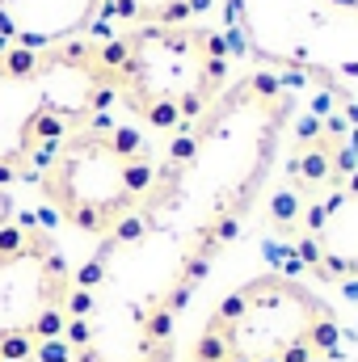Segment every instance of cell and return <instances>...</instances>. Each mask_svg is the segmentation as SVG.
Instances as JSON below:
<instances>
[{
	"instance_id": "obj_1",
	"label": "cell",
	"mask_w": 358,
	"mask_h": 362,
	"mask_svg": "<svg viewBox=\"0 0 358 362\" xmlns=\"http://www.w3.org/2000/svg\"><path fill=\"white\" fill-rule=\"evenodd\" d=\"M291 114L295 93L270 72L232 81L194 127L173 135L135 219L169 232L211 266L262 198Z\"/></svg>"
},
{
	"instance_id": "obj_2",
	"label": "cell",
	"mask_w": 358,
	"mask_h": 362,
	"mask_svg": "<svg viewBox=\"0 0 358 362\" xmlns=\"http://www.w3.org/2000/svg\"><path fill=\"white\" fill-rule=\"evenodd\" d=\"M114 101L105 42L0 47V181H34L55 148Z\"/></svg>"
},
{
	"instance_id": "obj_3",
	"label": "cell",
	"mask_w": 358,
	"mask_h": 362,
	"mask_svg": "<svg viewBox=\"0 0 358 362\" xmlns=\"http://www.w3.org/2000/svg\"><path fill=\"white\" fill-rule=\"evenodd\" d=\"M114 101L144 127L181 135L228 89V47L207 25H135L105 42Z\"/></svg>"
},
{
	"instance_id": "obj_4",
	"label": "cell",
	"mask_w": 358,
	"mask_h": 362,
	"mask_svg": "<svg viewBox=\"0 0 358 362\" xmlns=\"http://www.w3.org/2000/svg\"><path fill=\"white\" fill-rule=\"evenodd\" d=\"M337 337L333 308L308 282L258 274L211 312L190 362H329Z\"/></svg>"
},
{
	"instance_id": "obj_5",
	"label": "cell",
	"mask_w": 358,
	"mask_h": 362,
	"mask_svg": "<svg viewBox=\"0 0 358 362\" xmlns=\"http://www.w3.org/2000/svg\"><path fill=\"white\" fill-rule=\"evenodd\" d=\"M156 160L161 156L139 127L105 122L101 114L55 148L34 185L64 223L101 240L139 211L156 181Z\"/></svg>"
},
{
	"instance_id": "obj_6",
	"label": "cell",
	"mask_w": 358,
	"mask_h": 362,
	"mask_svg": "<svg viewBox=\"0 0 358 362\" xmlns=\"http://www.w3.org/2000/svg\"><path fill=\"white\" fill-rule=\"evenodd\" d=\"M249 47L333 93L358 122V0H236Z\"/></svg>"
},
{
	"instance_id": "obj_7",
	"label": "cell",
	"mask_w": 358,
	"mask_h": 362,
	"mask_svg": "<svg viewBox=\"0 0 358 362\" xmlns=\"http://www.w3.org/2000/svg\"><path fill=\"white\" fill-rule=\"evenodd\" d=\"M76 274L55 236L34 223L0 232V362L38 354L68 329Z\"/></svg>"
},
{
	"instance_id": "obj_8",
	"label": "cell",
	"mask_w": 358,
	"mask_h": 362,
	"mask_svg": "<svg viewBox=\"0 0 358 362\" xmlns=\"http://www.w3.org/2000/svg\"><path fill=\"white\" fill-rule=\"evenodd\" d=\"M68 341L76 362H173L178 312L127 303L89 286L72 291Z\"/></svg>"
},
{
	"instance_id": "obj_9",
	"label": "cell",
	"mask_w": 358,
	"mask_h": 362,
	"mask_svg": "<svg viewBox=\"0 0 358 362\" xmlns=\"http://www.w3.org/2000/svg\"><path fill=\"white\" fill-rule=\"evenodd\" d=\"M304 253L321 278H358V177L312 206Z\"/></svg>"
},
{
	"instance_id": "obj_10",
	"label": "cell",
	"mask_w": 358,
	"mask_h": 362,
	"mask_svg": "<svg viewBox=\"0 0 358 362\" xmlns=\"http://www.w3.org/2000/svg\"><path fill=\"white\" fill-rule=\"evenodd\" d=\"M101 13V0H0V34L13 47H64L76 42Z\"/></svg>"
},
{
	"instance_id": "obj_11",
	"label": "cell",
	"mask_w": 358,
	"mask_h": 362,
	"mask_svg": "<svg viewBox=\"0 0 358 362\" xmlns=\"http://www.w3.org/2000/svg\"><path fill=\"white\" fill-rule=\"evenodd\" d=\"M110 8L131 25H190V17L207 13L211 0H110Z\"/></svg>"
},
{
	"instance_id": "obj_12",
	"label": "cell",
	"mask_w": 358,
	"mask_h": 362,
	"mask_svg": "<svg viewBox=\"0 0 358 362\" xmlns=\"http://www.w3.org/2000/svg\"><path fill=\"white\" fill-rule=\"evenodd\" d=\"M13 223V198H8V189L0 185V232Z\"/></svg>"
},
{
	"instance_id": "obj_13",
	"label": "cell",
	"mask_w": 358,
	"mask_h": 362,
	"mask_svg": "<svg viewBox=\"0 0 358 362\" xmlns=\"http://www.w3.org/2000/svg\"><path fill=\"white\" fill-rule=\"evenodd\" d=\"M13 362H64V358H51V354H25V358H13Z\"/></svg>"
},
{
	"instance_id": "obj_14",
	"label": "cell",
	"mask_w": 358,
	"mask_h": 362,
	"mask_svg": "<svg viewBox=\"0 0 358 362\" xmlns=\"http://www.w3.org/2000/svg\"><path fill=\"white\" fill-rule=\"evenodd\" d=\"M329 362H342V358H329Z\"/></svg>"
}]
</instances>
